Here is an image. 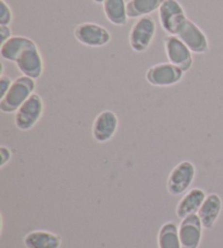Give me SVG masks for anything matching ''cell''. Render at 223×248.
Here are the masks:
<instances>
[{"instance_id":"6","label":"cell","mask_w":223,"mask_h":248,"mask_svg":"<svg viewBox=\"0 0 223 248\" xmlns=\"http://www.w3.org/2000/svg\"><path fill=\"white\" fill-rule=\"evenodd\" d=\"M74 37L82 45L91 48H100L111 42V34L100 24L84 22L75 26Z\"/></svg>"},{"instance_id":"21","label":"cell","mask_w":223,"mask_h":248,"mask_svg":"<svg viewBox=\"0 0 223 248\" xmlns=\"http://www.w3.org/2000/svg\"><path fill=\"white\" fill-rule=\"evenodd\" d=\"M12 82H13L12 79L9 77H7V75L2 74L1 77H0V94H1L0 95V99L7 94L9 88H10L12 85Z\"/></svg>"},{"instance_id":"17","label":"cell","mask_w":223,"mask_h":248,"mask_svg":"<svg viewBox=\"0 0 223 248\" xmlns=\"http://www.w3.org/2000/svg\"><path fill=\"white\" fill-rule=\"evenodd\" d=\"M126 0H105L102 3L104 13L111 24L126 26L128 21Z\"/></svg>"},{"instance_id":"16","label":"cell","mask_w":223,"mask_h":248,"mask_svg":"<svg viewBox=\"0 0 223 248\" xmlns=\"http://www.w3.org/2000/svg\"><path fill=\"white\" fill-rule=\"evenodd\" d=\"M33 44H35L33 39L26 36H21V35L11 36L8 41L1 44V47H0V56H1L2 60L15 63L17 57L21 55V52L24 51L26 48L33 45Z\"/></svg>"},{"instance_id":"22","label":"cell","mask_w":223,"mask_h":248,"mask_svg":"<svg viewBox=\"0 0 223 248\" xmlns=\"http://www.w3.org/2000/svg\"><path fill=\"white\" fill-rule=\"evenodd\" d=\"M12 153L11 149L8 148L7 146H1L0 147V168H3L7 163L11 160Z\"/></svg>"},{"instance_id":"4","label":"cell","mask_w":223,"mask_h":248,"mask_svg":"<svg viewBox=\"0 0 223 248\" xmlns=\"http://www.w3.org/2000/svg\"><path fill=\"white\" fill-rule=\"evenodd\" d=\"M196 176L194 163L189 160L181 161L173 168L168 176L167 189L172 196H180L186 193L193 184Z\"/></svg>"},{"instance_id":"15","label":"cell","mask_w":223,"mask_h":248,"mask_svg":"<svg viewBox=\"0 0 223 248\" xmlns=\"http://www.w3.org/2000/svg\"><path fill=\"white\" fill-rule=\"evenodd\" d=\"M23 242L26 248H60L62 238L59 234L35 230L26 234Z\"/></svg>"},{"instance_id":"19","label":"cell","mask_w":223,"mask_h":248,"mask_svg":"<svg viewBox=\"0 0 223 248\" xmlns=\"http://www.w3.org/2000/svg\"><path fill=\"white\" fill-rule=\"evenodd\" d=\"M158 248H182L178 237V227L172 221L161 225L157 237Z\"/></svg>"},{"instance_id":"13","label":"cell","mask_w":223,"mask_h":248,"mask_svg":"<svg viewBox=\"0 0 223 248\" xmlns=\"http://www.w3.org/2000/svg\"><path fill=\"white\" fill-rule=\"evenodd\" d=\"M206 197L207 195L202 188L195 187L187 190L175 208L177 218L182 220L191 215L197 214Z\"/></svg>"},{"instance_id":"24","label":"cell","mask_w":223,"mask_h":248,"mask_svg":"<svg viewBox=\"0 0 223 248\" xmlns=\"http://www.w3.org/2000/svg\"><path fill=\"white\" fill-rule=\"evenodd\" d=\"M94 2H96V3H98V4H102L105 2V0H93Z\"/></svg>"},{"instance_id":"23","label":"cell","mask_w":223,"mask_h":248,"mask_svg":"<svg viewBox=\"0 0 223 248\" xmlns=\"http://www.w3.org/2000/svg\"><path fill=\"white\" fill-rule=\"evenodd\" d=\"M11 36H12L11 29L7 25H0V37H1V42L4 43Z\"/></svg>"},{"instance_id":"2","label":"cell","mask_w":223,"mask_h":248,"mask_svg":"<svg viewBox=\"0 0 223 248\" xmlns=\"http://www.w3.org/2000/svg\"><path fill=\"white\" fill-rule=\"evenodd\" d=\"M156 33L157 23L153 16H147L137 19L128 34V43L132 50L137 54L145 52L153 44Z\"/></svg>"},{"instance_id":"5","label":"cell","mask_w":223,"mask_h":248,"mask_svg":"<svg viewBox=\"0 0 223 248\" xmlns=\"http://www.w3.org/2000/svg\"><path fill=\"white\" fill-rule=\"evenodd\" d=\"M44 113V100L36 93L17 109L15 124L20 131H30L41 120Z\"/></svg>"},{"instance_id":"20","label":"cell","mask_w":223,"mask_h":248,"mask_svg":"<svg viewBox=\"0 0 223 248\" xmlns=\"http://www.w3.org/2000/svg\"><path fill=\"white\" fill-rule=\"evenodd\" d=\"M13 21V12L10 6L4 1L0 0V25L9 26Z\"/></svg>"},{"instance_id":"9","label":"cell","mask_w":223,"mask_h":248,"mask_svg":"<svg viewBox=\"0 0 223 248\" xmlns=\"http://www.w3.org/2000/svg\"><path fill=\"white\" fill-rule=\"evenodd\" d=\"M20 72L36 81L44 73V59L36 43L26 48L15 62Z\"/></svg>"},{"instance_id":"10","label":"cell","mask_w":223,"mask_h":248,"mask_svg":"<svg viewBox=\"0 0 223 248\" xmlns=\"http://www.w3.org/2000/svg\"><path fill=\"white\" fill-rule=\"evenodd\" d=\"M176 36L190 48L193 54H206L209 51V39L204 31L195 23L187 20Z\"/></svg>"},{"instance_id":"11","label":"cell","mask_w":223,"mask_h":248,"mask_svg":"<svg viewBox=\"0 0 223 248\" xmlns=\"http://www.w3.org/2000/svg\"><path fill=\"white\" fill-rule=\"evenodd\" d=\"M119 127V118L111 110H104L95 118L92 126L93 139L100 144L113 139Z\"/></svg>"},{"instance_id":"3","label":"cell","mask_w":223,"mask_h":248,"mask_svg":"<svg viewBox=\"0 0 223 248\" xmlns=\"http://www.w3.org/2000/svg\"><path fill=\"white\" fill-rule=\"evenodd\" d=\"M158 16L164 32L175 36L189 20L184 8L177 0H164L158 10Z\"/></svg>"},{"instance_id":"18","label":"cell","mask_w":223,"mask_h":248,"mask_svg":"<svg viewBox=\"0 0 223 248\" xmlns=\"http://www.w3.org/2000/svg\"><path fill=\"white\" fill-rule=\"evenodd\" d=\"M164 0H128L127 3L128 19H140L159 10Z\"/></svg>"},{"instance_id":"12","label":"cell","mask_w":223,"mask_h":248,"mask_svg":"<svg viewBox=\"0 0 223 248\" xmlns=\"http://www.w3.org/2000/svg\"><path fill=\"white\" fill-rule=\"evenodd\" d=\"M178 227L182 248H198L203 238V224L197 214L182 219Z\"/></svg>"},{"instance_id":"1","label":"cell","mask_w":223,"mask_h":248,"mask_svg":"<svg viewBox=\"0 0 223 248\" xmlns=\"http://www.w3.org/2000/svg\"><path fill=\"white\" fill-rule=\"evenodd\" d=\"M36 82L25 75L16 78L6 95L0 99V110L3 113L16 112L22 105L34 94Z\"/></svg>"},{"instance_id":"7","label":"cell","mask_w":223,"mask_h":248,"mask_svg":"<svg viewBox=\"0 0 223 248\" xmlns=\"http://www.w3.org/2000/svg\"><path fill=\"white\" fill-rule=\"evenodd\" d=\"M184 73L171 62H162L147 70L146 81L156 87H171L182 81Z\"/></svg>"},{"instance_id":"14","label":"cell","mask_w":223,"mask_h":248,"mask_svg":"<svg viewBox=\"0 0 223 248\" xmlns=\"http://www.w3.org/2000/svg\"><path fill=\"white\" fill-rule=\"evenodd\" d=\"M222 199L218 194H209L200 207L197 215L204 229L210 230L219 219L222 211Z\"/></svg>"},{"instance_id":"8","label":"cell","mask_w":223,"mask_h":248,"mask_svg":"<svg viewBox=\"0 0 223 248\" xmlns=\"http://www.w3.org/2000/svg\"><path fill=\"white\" fill-rule=\"evenodd\" d=\"M164 51L169 62L178 66L183 72H189L193 66V52L175 35H168L164 38Z\"/></svg>"}]
</instances>
